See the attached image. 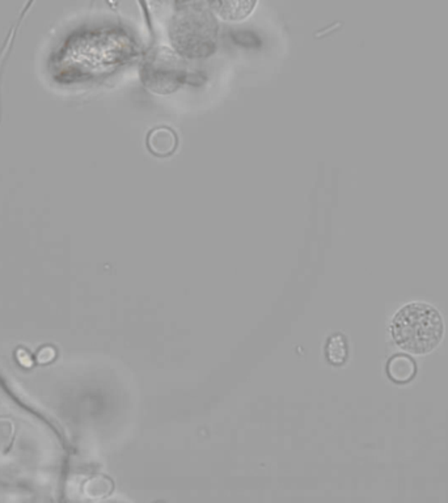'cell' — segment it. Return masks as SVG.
<instances>
[{"label": "cell", "mask_w": 448, "mask_h": 503, "mask_svg": "<svg viewBox=\"0 0 448 503\" xmlns=\"http://www.w3.org/2000/svg\"><path fill=\"white\" fill-rule=\"evenodd\" d=\"M443 320L438 311L426 303H411L392 320L390 334L400 348L413 354H426L438 346L443 337Z\"/></svg>", "instance_id": "2"}, {"label": "cell", "mask_w": 448, "mask_h": 503, "mask_svg": "<svg viewBox=\"0 0 448 503\" xmlns=\"http://www.w3.org/2000/svg\"><path fill=\"white\" fill-rule=\"evenodd\" d=\"M327 355L333 365H342L348 358V344L341 334L331 336L327 345Z\"/></svg>", "instance_id": "6"}, {"label": "cell", "mask_w": 448, "mask_h": 503, "mask_svg": "<svg viewBox=\"0 0 448 503\" xmlns=\"http://www.w3.org/2000/svg\"><path fill=\"white\" fill-rule=\"evenodd\" d=\"M210 10L218 18L228 22H242L248 19L258 0H207Z\"/></svg>", "instance_id": "3"}, {"label": "cell", "mask_w": 448, "mask_h": 503, "mask_svg": "<svg viewBox=\"0 0 448 503\" xmlns=\"http://www.w3.org/2000/svg\"><path fill=\"white\" fill-rule=\"evenodd\" d=\"M148 150L156 156L166 157L172 155L177 147V136L175 131L166 126L155 127L147 136Z\"/></svg>", "instance_id": "4"}, {"label": "cell", "mask_w": 448, "mask_h": 503, "mask_svg": "<svg viewBox=\"0 0 448 503\" xmlns=\"http://www.w3.org/2000/svg\"><path fill=\"white\" fill-rule=\"evenodd\" d=\"M211 12L197 0L183 3L169 30V39L177 54L198 59L214 53L218 25Z\"/></svg>", "instance_id": "1"}, {"label": "cell", "mask_w": 448, "mask_h": 503, "mask_svg": "<svg viewBox=\"0 0 448 503\" xmlns=\"http://www.w3.org/2000/svg\"><path fill=\"white\" fill-rule=\"evenodd\" d=\"M387 372L396 383H407L416 377L417 366L414 360L407 355H395L387 365Z\"/></svg>", "instance_id": "5"}]
</instances>
